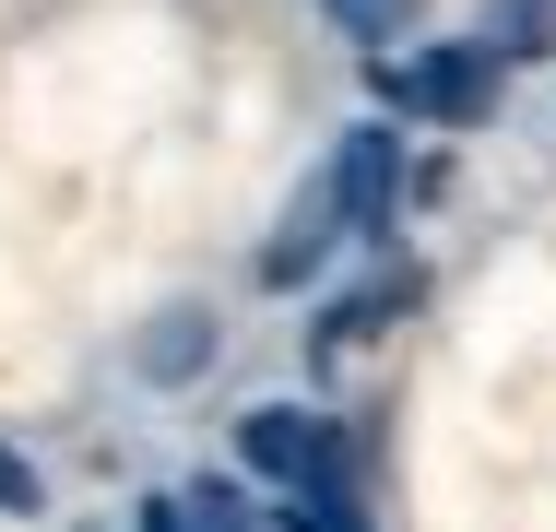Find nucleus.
Wrapping results in <instances>:
<instances>
[{
  "label": "nucleus",
  "instance_id": "f03ea898",
  "mask_svg": "<svg viewBox=\"0 0 556 532\" xmlns=\"http://www.w3.org/2000/svg\"><path fill=\"white\" fill-rule=\"evenodd\" d=\"M379 96L403 106V118H439V130H485V118H497V96H509V72H497L473 36H439V48L391 60V72H379Z\"/></svg>",
  "mask_w": 556,
  "mask_h": 532
},
{
  "label": "nucleus",
  "instance_id": "1a4fd4ad",
  "mask_svg": "<svg viewBox=\"0 0 556 532\" xmlns=\"http://www.w3.org/2000/svg\"><path fill=\"white\" fill-rule=\"evenodd\" d=\"M320 12H332L355 48H403V36L427 24V0H320Z\"/></svg>",
  "mask_w": 556,
  "mask_h": 532
},
{
  "label": "nucleus",
  "instance_id": "20e7f679",
  "mask_svg": "<svg viewBox=\"0 0 556 532\" xmlns=\"http://www.w3.org/2000/svg\"><path fill=\"white\" fill-rule=\"evenodd\" d=\"M415 296H427V273H415L403 249H379V261H367L355 284H332V308H320V331H308V355H320V367H343V355H367V343H379L391 319L415 308Z\"/></svg>",
  "mask_w": 556,
  "mask_h": 532
},
{
  "label": "nucleus",
  "instance_id": "9d476101",
  "mask_svg": "<svg viewBox=\"0 0 556 532\" xmlns=\"http://www.w3.org/2000/svg\"><path fill=\"white\" fill-rule=\"evenodd\" d=\"M273 532H367L355 497H273Z\"/></svg>",
  "mask_w": 556,
  "mask_h": 532
},
{
  "label": "nucleus",
  "instance_id": "0eeeda50",
  "mask_svg": "<svg viewBox=\"0 0 556 532\" xmlns=\"http://www.w3.org/2000/svg\"><path fill=\"white\" fill-rule=\"evenodd\" d=\"M214 308H202V296H178V308H154L142 319V343H130V367H142V379H154V391H178V379H202V367H214Z\"/></svg>",
  "mask_w": 556,
  "mask_h": 532
},
{
  "label": "nucleus",
  "instance_id": "f257e3e1",
  "mask_svg": "<svg viewBox=\"0 0 556 532\" xmlns=\"http://www.w3.org/2000/svg\"><path fill=\"white\" fill-rule=\"evenodd\" d=\"M237 473H261L273 497H355V449L332 438L320 403H249L237 415Z\"/></svg>",
  "mask_w": 556,
  "mask_h": 532
},
{
  "label": "nucleus",
  "instance_id": "6e6552de",
  "mask_svg": "<svg viewBox=\"0 0 556 532\" xmlns=\"http://www.w3.org/2000/svg\"><path fill=\"white\" fill-rule=\"evenodd\" d=\"M473 48H485L497 72L556 60V0H485V12H473Z\"/></svg>",
  "mask_w": 556,
  "mask_h": 532
},
{
  "label": "nucleus",
  "instance_id": "9b49d317",
  "mask_svg": "<svg viewBox=\"0 0 556 532\" xmlns=\"http://www.w3.org/2000/svg\"><path fill=\"white\" fill-rule=\"evenodd\" d=\"M0 509H12V521H24V509H48V485H36V461H24V449H0Z\"/></svg>",
  "mask_w": 556,
  "mask_h": 532
},
{
  "label": "nucleus",
  "instance_id": "7ed1b4c3",
  "mask_svg": "<svg viewBox=\"0 0 556 532\" xmlns=\"http://www.w3.org/2000/svg\"><path fill=\"white\" fill-rule=\"evenodd\" d=\"M320 190H332V225L343 237H367V249H391V213H403V118H355L332 142V166H308Z\"/></svg>",
  "mask_w": 556,
  "mask_h": 532
},
{
  "label": "nucleus",
  "instance_id": "423d86ee",
  "mask_svg": "<svg viewBox=\"0 0 556 532\" xmlns=\"http://www.w3.org/2000/svg\"><path fill=\"white\" fill-rule=\"evenodd\" d=\"M343 249V225H332V190H320V178H308V190H296V202H285V225H273V237H261V284H273V296H285V284H308V273H320V261H332Z\"/></svg>",
  "mask_w": 556,
  "mask_h": 532
},
{
  "label": "nucleus",
  "instance_id": "39448f33",
  "mask_svg": "<svg viewBox=\"0 0 556 532\" xmlns=\"http://www.w3.org/2000/svg\"><path fill=\"white\" fill-rule=\"evenodd\" d=\"M142 532H261V509H249L237 473H178V485L142 497Z\"/></svg>",
  "mask_w": 556,
  "mask_h": 532
}]
</instances>
